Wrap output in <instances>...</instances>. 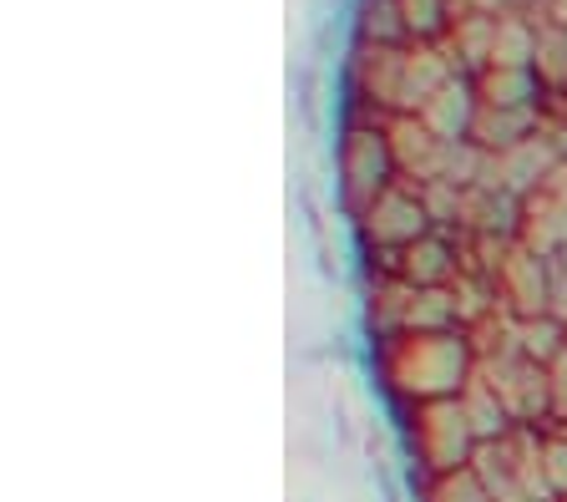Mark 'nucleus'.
<instances>
[{
  "mask_svg": "<svg viewBox=\"0 0 567 502\" xmlns=\"http://www.w3.org/2000/svg\"><path fill=\"white\" fill-rule=\"evenodd\" d=\"M380 376L401 401L421 407V401H446L461 396L466 381L476 376V350L466 330H441V335H390L380 340Z\"/></svg>",
  "mask_w": 567,
  "mask_h": 502,
  "instance_id": "obj_1",
  "label": "nucleus"
},
{
  "mask_svg": "<svg viewBox=\"0 0 567 502\" xmlns=\"http://www.w3.org/2000/svg\"><path fill=\"white\" fill-rule=\"evenodd\" d=\"M472 467L496 502H557L543 462V427H512L492 442H482Z\"/></svg>",
  "mask_w": 567,
  "mask_h": 502,
  "instance_id": "obj_2",
  "label": "nucleus"
},
{
  "mask_svg": "<svg viewBox=\"0 0 567 502\" xmlns=\"http://www.w3.org/2000/svg\"><path fill=\"white\" fill-rule=\"evenodd\" d=\"M411 447H415V462H421L425 478H441V472L472 467L482 437H476L472 417L461 407V396H446V401L411 407Z\"/></svg>",
  "mask_w": 567,
  "mask_h": 502,
  "instance_id": "obj_3",
  "label": "nucleus"
},
{
  "mask_svg": "<svg viewBox=\"0 0 567 502\" xmlns=\"http://www.w3.org/2000/svg\"><path fill=\"white\" fill-rule=\"evenodd\" d=\"M401 178L395 153H390L385 122H354L340 143V204L350 218H360L390 183Z\"/></svg>",
  "mask_w": 567,
  "mask_h": 502,
  "instance_id": "obj_4",
  "label": "nucleus"
},
{
  "mask_svg": "<svg viewBox=\"0 0 567 502\" xmlns=\"http://www.w3.org/2000/svg\"><path fill=\"white\" fill-rule=\"evenodd\" d=\"M431 228L436 224H431V208H425V198H421V183H411V178H395L365 214L354 218V234H360L370 259L401 254L405 244H415L421 234H431Z\"/></svg>",
  "mask_w": 567,
  "mask_h": 502,
  "instance_id": "obj_5",
  "label": "nucleus"
},
{
  "mask_svg": "<svg viewBox=\"0 0 567 502\" xmlns=\"http://www.w3.org/2000/svg\"><path fill=\"white\" fill-rule=\"evenodd\" d=\"M476 371L492 381V391L502 396V407L512 411L517 427H547L553 421V381H547L543 360H532L527 350H502V356L476 360Z\"/></svg>",
  "mask_w": 567,
  "mask_h": 502,
  "instance_id": "obj_6",
  "label": "nucleus"
},
{
  "mask_svg": "<svg viewBox=\"0 0 567 502\" xmlns=\"http://www.w3.org/2000/svg\"><path fill=\"white\" fill-rule=\"evenodd\" d=\"M496 295L507 305V315L517 320H537V315H553L557 299V279H553V259L532 244H512V254L496 269Z\"/></svg>",
  "mask_w": 567,
  "mask_h": 502,
  "instance_id": "obj_7",
  "label": "nucleus"
},
{
  "mask_svg": "<svg viewBox=\"0 0 567 502\" xmlns=\"http://www.w3.org/2000/svg\"><path fill=\"white\" fill-rule=\"evenodd\" d=\"M461 269H466L461 264V228H431L415 244H405L401 254L380 259L375 275H395L415 289H446L461 279Z\"/></svg>",
  "mask_w": 567,
  "mask_h": 502,
  "instance_id": "obj_8",
  "label": "nucleus"
},
{
  "mask_svg": "<svg viewBox=\"0 0 567 502\" xmlns=\"http://www.w3.org/2000/svg\"><path fill=\"white\" fill-rule=\"evenodd\" d=\"M461 407H466V417H472V427H476V437H482V442H492V437H502V431L517 427V421H512V411L502 407V396L492 391V381H486L482 371L466 381V391H461Z\"/></svg>",
  "mask_w": 567,
  "mask_h": 502,
  "instance_id": "obj_9",
  "label": "nucleus"
},
{
  "mask_svg": "<svg viewBox=\"0 0 567 502\" xmlns=\"http://www.w3.org/2000/svg\"><path fill=\"white\" fill-rule=\"evenodd\" d=\"M517 346L527 350L532 360L553 366L557 356L567 350V325L557 315H537V320H517Z\"/></svg>",
  "mask_w": 567,
  "mask_h": 502,
  "instance_id": "obj_10",
  "label": "nucleus"
},
{
  "mask_svg": "<svg viewBox=\"0 0 567 502\" xmlns=\"http://www.w3.org/2000/svg\"><path fill=\"white\" fill-rule=\"evenodd\" d=\"M425 502H496V498H492V488L476 478V467H461V472L425 478Z\"/></svg>",
  "mask_w": 567,
  "mask_h": 502,
  "instance_id": "obj_11",
  "label": "nucleus"
},
{
  "mask_svg": "<svg viewBox=\"0 0 567 502\" xmlns=\"http://www.w3.org/2000/svg\"><path fill=\"white\" fill-rule=\"evenodd\" d=\"M395 6H401V21L415 41L436 37L441 25H446V0H395Z\"/></svg>",
  "mask_w": 567,
  "mask_h": 502,
  "instance_id": "obj_12",
  "label": "nucleus"
},
{
  "mask_svg": "<svg viewBox=\"0 0 567 502\" xmlns=\"http://www.w3.org/2000/svg\"><path fill=\"white\" fill-rule=\"evenodd\" d=\"M547 381H553V421L547 427H567V350L547 366Z\"/></svg>",
  "mask_w": 567,
  "mask_h": 502,
  "instance_id": "obj_13",
  "label": "nucleus"
}]
</instances>
